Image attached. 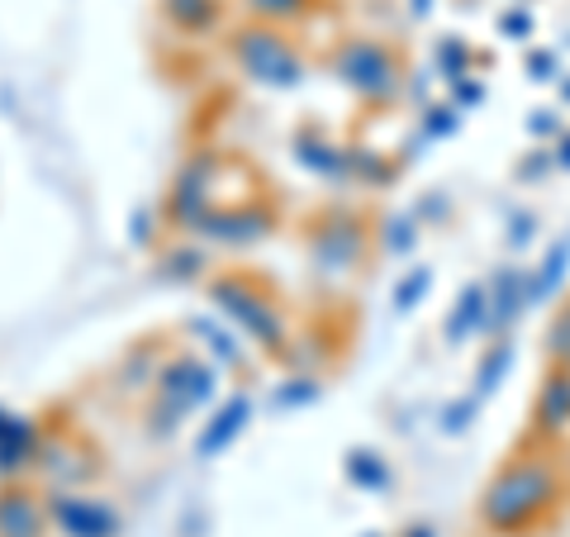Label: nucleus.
Here are the masks:
<instances>
[{"label": "nucleus", "instance_id": "obj_1", "mask_svg": "<svg viewBox=\"0 0 570 537\" xmlns=\"http://www.w3.org/2000/svg\"><path fill=\"white\" fill-rule=\"evenodd\" d=\"M566 499V471L551 452H519L480 490L475 518L490 537H528Z\"/></svg>", "mask_w": 570, "mask_h": 537}, {"label": "nucleus", "instance_id": "obj_2", "mask_svg": "<svg viewBox=\"0 0 570 537\" xmlns=\"http://www.w3.org/2000/svg\"><path fill=\"white\" fill-rule=\"evenodd\" d=\"M333 77L347 86L352 96H362L366 105H390L404 96V62L395 58V48L371 39V33H352L333 52Z\"/></svg>", "mask_w": 570, "mask_h": 537}, {"label": "nucleus", "instance_id": "obj_3", "mask_svg": "<svg viewBox=\"0 0 570 537\" xmlns=\"http://www.w3.org/2000/svg\"><path fill=\"white\" fill-rule=\"evenodd\" d=\"M228 52H234V62L247 81L272 86V91H295V86L305 81V58H299V48L285 39L276 25L238 29L234 39H228Z\"/></svg>", "mask_w": 570, "mask_h": 537}, {"label": "nucleus", "instance_id": "obj_4", "mask_svg": "<svg viewBox=\"0 0 570 537\" xmlns=\"http://www.w3.org/2000/svg\"><path fill=\"white\" fill-rule=\"evenodd\" d=\"M371 243H376V228H371L366 214H356V209H328V214H318V224L309 228V243H305V253H309V266L318 276H352L356 266H362V257L371 253Z\"/></svg>", "mask_w": 570, "mask_h": 537}, {"label": "nucleus", "instance_id": "obj_5", "mask_svg": "<svg viewBox=\"0 0 570 537\" xmlns=\"http://www.w3.org/2000/svg\"><path fill=\"white\" fill-rule=\"evenodd\" d=\"M209 300L219 304V310L234 319L262 352H285V314L253 276H214Z\"/></svg>", "mask_w": 570, "mask_h": 537}, {"label": "nucleus", "instance_id": "obj_6", "mask_svg": "<svg viewBox=\"0 0 570 537\" xmlns=\"http://www.w3.org/2000/svg\"><path fill=\"white\" fill-rule=\"evenodd\" d=\"M214 385H219L214 367L200 362V357H190V352H176L171 362H163V371H157V400L176 404L181 414L209 404L214 400Z\"/></svg>", "mask_w": 570, "mask_h": 537}, {"label": "nucleus", "instance_id": "obj_7", "mask_svg": "<svg viewBox=\"0 0 570 537\" xmlns=\"http://www.w3.org/2000/svg\"><path fill=\"white\" fill-rule=\"evenodd\" d=\"M276 228V214L266 205H234V209H219L209 205L205 219L195 224V234L219 243V247H257L266 234Z\"/></svg>", "mask_w": 570, "mask_h": 537}, {"label": "nucleus", "instance_id": "obj_8", "mask_svg": "<svg viewBox=\"0 0 570 537\" xmlns=\"http://www.w3.org/2000/svg\"><path fill=\"white\" fill-rule=\"evenodd\" d=\"M48 518L62 537H115L119 533V514L105 499H86L71 490H52L48 495Z\"/></svg>", "mask_w": 570, "mask_h": 537}, {"label": "nucleus", "instance_id": "obj_9", "mask_svg": "<svg viewBox=\"0 0 570 537\" xmlns=\"http://www.w3.org/2000/svg\"><path fill=\"white\" fill-rule=\"evenodd\" d=\"M214 153H195L190 163L176 172V182H171V195H167V214H171V224L176 228H190L195 234V224L205 219V209H209V186H214Z\"/></svg>", "mask_w": 570, "mask_h": 537}, {"label": "nucleus", "instance_id": "obj_10", "mask_svg": "<svg viewBox=\"0 0 570 537\" xmlns=\"http://www.w3.org/2000/svg\"><path fill=\"white\" fill-rule=\"evenodd\" d=\"M532 438L538 442H561L570 438V367H547L532 396Z\"/></svg>", "mask_w": 570, "mask_h": 537}, {"label": "nucleus", "instance_id": "obj_11", "mask_svg": "<svg viewBox=\"0 0 570 537\" xmlns=\"http://www.w3.org/2000/svg\"><path fill=\"white\" fill-rule=\"evenodd\" d=\"M485 285H490V338H494V333H513V329H519V319L532 314V300H528V266H519V262L494 266V276H490Z\"/></svg>", "mask_w": 570, "mask_h": 537}, {"label": "nucleus", "instance_id": "obj_12", "mask_svg": "<svg viewBox=\"0 0 570 537\" xmlns=\"http://www.w3.org/2000/svg\"><path fill=\"white\" fill-rule=\"evenodd\" d=\"M475 338H490V285L485 281L461 285L448 319H442V343L448 348H466Z\"/></svg>", "mask_w": 570, "mask_h": 537}, {"label": "nucleus", "instance_id": "obj_13", "mask_svg": "<svg viewBox=\"0 0 570 537\" xmlns=\"http://www.w3.org/2000/svg\"><path fill=\"white\" fill-rule=\"evenodd\" d=\"M566 281H570V228H561V234L542 247L538 266H528V300H532V310L557 304L566 295Z\"/></svg>", "mask_w": 570, "mask_h": 537}, {"label": "nucleus", "instance_id": "obj_14", "mask_svg": "<svg viewBox=\"0 0 570 537\" xmlns=\"http://www.w3.org/2000/svg\"><path fill=\"white\" fill-rule=\"evenodd\" d=\"M39 447H43V433L39 423L24 419V414H10V409H0V476H20L29 471L33 461H39Z\"/></svg>", "mask_w": 570, "mask_h": 537}, {"label": "nucleus", "instance_id": "obj_15", "mask_svg": "<svg viewBox=\"0 0 570 537\" xmlns=\"http://www.w3.org/2000/svg\"><path fill=\"white\" fill-rule=\"evenodd\" d=\"M48 499L24 486H0V537H48Z\"/></svg>", "mask_w": 570, "mask_h": 537}, {"label": "nucleus", "instance_id": "obj_16", "mask_svg": "<svg viewBox=\"0 0 570 537\" xmlns=\"http://www.w3.org/2000/svg\"><path fill=\"white\" fill-rule=\"evenodd\" d=\"M247 419H253V400L247 396H234V400H224L219 409H214V419L205 423V433L195 438V457H219L224 447H234V438L247 428Z\"/></svg>", "mask_w": 570, "mask_h": 537}, {"label": "nucleus", "instance_id": "obj_17", "mask_svg": "<svg viewBox=\"0 0 570 537\" xmlns=\"http://www.w3.org/2000/svg\"><path fill=\"white\" fill-rule=\"evenodd\" d=\"M295 157L305 163L314 176H324V182H347L352 176V157L343 143H333L324 138L318 129H305V134H295Z\"/></svg>", "mask_w": 570, "mask_h": 537}, {"label": "nucleus", "instance_id": "obj_18", "mask_svg": "<svg viewBox=\"0 0 570 537\" xmlns=\"http://www.w3.org/2000/svg\"><path fill=\"white\" fill-rule=\"evenodd\" d=\"M513 362H519V343H513V333H494L490 348L480 352V362H475V385L471 390L480 400H494L499 385L513 375Z\"/></svg>", "mask_w": 570, "mask_h": 537}, {"label": "nucleus", "instance_id": "obj_19", "mask_svg": "<svg viewBox=\"0 0 570 537\" xmlns=\"http://www.w3.org/2000/svg\"><path fill=\"white\" fill-rule=\"evenodd\" d=\"M419 214L414 209H390V214H381L376 219V253H385V257H414V247H419Z\"/></svg>", "mask_w": 570, "mask_h": 537}, {"label": "nucleus", "instance_id": "obj_20", "mask_svg": "<svg viewBox=\"0 0 570 537\" xmlns=\"http://www.w3.org/2000/svg\"><path fill=\"white\" fill-rule=\"evenodd\" d=\"M343 471L362 495H381V490H390V480H395L390 461L376 452V447H352V452L343 457Z\"/></svg>", "mask_w": 570, "mask_h": 537}, {"label": "nucleus", "instance_id": "obj_21", "mask_svg": "<svg viewBox=\"0 0 570 537\" xmlns=\"http://www.w3.org/2000/svg\"><path fill=\"white\" fill-rule=\"evenodd\" d=\"M433 67H438V77H442V81L471 77V67H475V52H471V43L461 39V33H442V39L433 43Z\"/></svg>", "mask_w": 570, "mask_h": 537}, {"label": "nucleus", "instance_id": "obj_22", "mask_svg": "<svg viewBox=\"0 0 570 537\" xmlns=\"http://www.w3.org/2000/svg\"><path fill=\"white\" fill-rule=\"evenodd\" d=\"M542 357H547V367H570V295H561L557 310L547 319Z\"/></svg>", "mask_w": 570, "mask_h": 537}, {"label": "nucleus", "instance_id": "obj_23", "mask_svg": "<svg viewBox=\"0 0 570 537\" xmlns=\"http://www.w3.org/2000/svg\"><path fill=\"white\" fill-rule=\"evenodd\" d=\"M167 20L186 33H205L219 25V0H167Z\"/></svg>", "mask_w": 570, "mask_h": 537}, {"label": "nucleus", "instance_id": "obj_24", "mask_svg": "<svg viewBox=\"0 0 570 537\" xmlns=\"http://www.w3.org/2000/svg\"><path fill=\"white\" fill-rule=\"evenodd\" d=\"M480 409H485V400L475 396V390H466V396H456V400H448L438 409V428L448 438H461V433H471L475 428V419H480Z\"/></svg>", "mask_w": 570, "mask_h": 537}, {"label": "nucleus", "instance_id": "obj_25", "mask_svg": "<svg viewBox=\"0 0 570 537\" xmlns=\"http://www.w3.org/2000/svg\"><path fill=\"white\" fill-rule=\"evenodd\" d=\"M428 291H433V266H409L395 281V291H390V304H395V314H414L428 300Z\"/></svg>", "mask_w": 570, "mask_h": 537}, {"label": "nucleus", "instance_id": "obj_26", "mask_svg": "<svg viewBox=\"0 0 570 537\" xmlns=\"http://www.w3.org/2000/svg\"><path fill=\"white\" fill-rule=\"evenodd\" d=\"M347 157H352V176L362 186H390L400 176V167L376 148H347Z\"/></svg>", "mask_w": 570, "mask_h": 537}, {"label": "nucleus", "instance_id": "obj_27", "mask_svg": "<svg viewBox=\"0 0 570 537\" xmlns=\"http://www.w3.org/2000/svg\"><path fill=\"white\" fill-rule=\"evenodd\" d=\"M538 234H542V214L528 209V205H519V209H513L509 219H504V247H509L513 257L528 253V247L538 243Z\"/></svg>", "mask_w": 570, "mask_h": 537}, {"label": "nucleus", "instance_id": "obj_28", "mask_svg": "<svg viewBox=\"0 0 570 537\" xmlns=\"http://www.w3.org/2000/svg\"><path fill=\"white\" fill-rule=\"evenodd\" d=\"M190 333L195 338H205V348L219 357L224 367H243V348H238V338L234 333H224L219 324H209V319L200 314V319H190Z\"/></svg>", "mask_w": 570, "mask_h": 537}, {"label": "nucleus", "instance_id": "obj_29", "mask_svg": "<svg viewBox=\"0 0 570 537\" xmlns=\"http://www.w3.org/2000/svg\"><path fill=\"white\" fill-rule=\"evenodd\" d=\"M314 0H247V10L257 14V25H291L299 14H309Z\"/></svg>", "mask_w": 570, "mask_h": 537}, {"label": "nucleus", "instance_id": "obj_30", "mask_svg": "<svg viewBox=\"0 0 570 537\" xmlns=\"http://www.w3.org/2000/svg\"><path fill=\"white\" fill-rule=\"evenodd\" d=\"M523 71L538 86H557L566 77V67H561V48H528V58H523Z\"/></svg>", "mask_w": 570, "mask_h": 537}, {"label": "nucleus", "instance_id": "obj_31", "mask_svg": "<svg viewBox=\"0 0 570 537\" xmlns=\"http://www.w3.org/2000/svg\"><path fill=\"white\" fill-rule=\"evenodd\" d=\"M419 129H423V138H428V143H433V138H452V134L461 129V110H456L452 100H442V105H423V124H419Z\"/></svg>", "mask_w": 570, "mask_h": 537}, {"label": "nucleus", "instance_id": "obj_32", "mask_svg": "<svg viewBox=\"0 0 570 537\" xmlns=\"http://www.w3.org/2000/svg\"><path fill=\"white\" fill-rule=\"evenodd\" d=\"M557 172V153H551V143H538L532 153H523V163L513 167V182H523V186H538L547 182V176Z\"/></svg>", "mask_w": 570, "mask_h": 537}, {"label": "nucleus", "instance_id": "obj_33", "mask_svg": "<svg viewBox=\"0 0 570 537\" xmlns=\"http://www.w3.org/2000/svg\"><path fill=\"white\" fill-rule=\"evenodd\" d=\"M209 266V257L200 253V247H171V253L163 257V272L171 276V281H195Z\"/></svg>", "mask_w": 570, "mask_h": 537}, {"label": "nucleus", "instance_id": "obj_34", "mask_svg": "<svg viewBox=\"0 0 570 537\" xmlns=\"http://www.w3.org/2000/svg\"><path fill=\"white\" fill-rule=\"evenodd\" d=\"M318 396H324V385L314 375H295V381H285L272 396V409H299V404H314Z\"/></svg>", "mask_w": 570, "mask_h": 537}, {"label": "nucleus", "instance_id": "obj_35", "mask_svg": "<svg viewBox=\"0 0 570 537\" xmlns=\"http://www.w3.org/2000/svg\"><path fill=\"white\" fill-rule=\"evenodd\" d=\"M494 25H499V39H513V43H528L532 33H538V20H532L528 6H509Z\"/></svg>", "mask_w": 570, "mask_h": 537}, {"label": "nucleus", "instance_id": "obj_36", "mask_svg": "<svg viewBox=\"0 0 570 537\" xmlns=\"http://www.w3.org/2000/svg\"><path fill=\"white\" fill-rule=\"evenodd\" d=\"M157 371H163V362H157V352L153 348H142L138 357H129L124 362V390H138V385H148V381H157Z\"/></svg>", "mask_w": 570, "mask_h": 537}, {"label": "nucleus", "instance_id": "obj_37", "mask_svg": "<svg viewBox=\"0 0 570 537\" xmlns=\"http://www.w3.org/2000/svg\"><path fill=\"white\" fill-rule=\"evenodd\" d=\"M448 91H452V105L456 110H480V105H485V81L480 77H456V81H448Z\"/></svg>", "mask_w": 570, "mask_h": 537}, {"label": "nucleus", "instance_id": "obj_38", "mask_svg": "<svg viewBox=\"0 0 570 537\" xmlns=\"http://www.w3.org/2000/svg\"><path fill=\"white\" fill-rule=\"evenodd\" d=\"M528 134L538 138V143H557V138L566 134V124H561L557 110H547V105H542V110H532V115H528Z\"/></svg>", "mask_w": 570, "mask_h": 537}, {"label": "nucleus", "instance_id": "obj_39", "mask_svg": "<svg viewBox=\"0 0 570 537\" xmlns=\"http://www.w3.org/2000/svg\"><path fill=\"white\" fill-rule=\"evenodd\" d=\"M414 214H419V224H448L452 219V201H448V191H428L423 201L414 205Z\"/></svg>", "mask_w": 570, "mask_h": 537}, {"label": "nucleus", "instance_id": "obj_40", "mask_svg": "<svg viewBox=\"0 0 570 537\" xmlns=\"http://www.w3.org/2000/svg\"><path fill=\"white\" fill-rule=\"evenodd\" d=\"M551 153H557V172H570V124H566V134L551 143Z\"/></svg>", "mask_w": 570, "mask_h": 537}, {"label": "nucleus", "instance_id": "obj_41", "mask_svg": "<svg viewBox=\"0 0 570 537\" xmlns=\"http://www.w3.org/2000/svg\"><path fill=\"white\" fill-rule=\"evenodd\" d=\"M400 537H438V528L433 524H428V518H414V524H409Z\"/></svg>", "mask_w": 570, "mask_h": 537}, {"label": "nucleus", "instance_id": "obj_42", "mask_svg": "<svg viewBox=\"0 0 570 537\" xmlns=\"http://www.w3.org/2000/svg\"><path fill=\"white\" fill-rule=\"evenodd\" d=\"M433 6H438V0H409V14H414V20H428Z\"/></svg>", "mask_w": 570, "mask_h": 537}, {"label": "nucleus", "instance_id": "obj_43", "mask_svg": "<svg viewBox=\"0 0 570 537\" xmlns=\"http://www.w3.org/2000/svg\"><path fill=\"white\" fill-rule=\"evenodd\" d=\"M557 96H561V105H570V71H566V77L557 81Z\"/></svg>", "mask_w": 570, "mask_h": 537}, {"label": "nucleus", "instance_id": "obj_44", "mask_svg": "<svg viewBox=\"0 0 570 537\" xmlns=\"http://www.w3.org/2000/svg\"><path fill=\"white\" fill-rule=\"evenodd\" d=\"M362 537H381V533H362Z\"/></svg>", "mask_w": 570, "mask_h": 537}, {"label": "nucleus", "instance_id": "obj_45", "mask_svg": "<svg viewBox=\"0 0 570 537\" xmlns=\"http://www.w3.org/2000/svg\"><path fill=\"white\" fill-rule=\"evenodd\" d=\"M566 48H570V39H566Z\"/></svg>", "mask_w": 570, "mask_h": 537}]
</instances>
